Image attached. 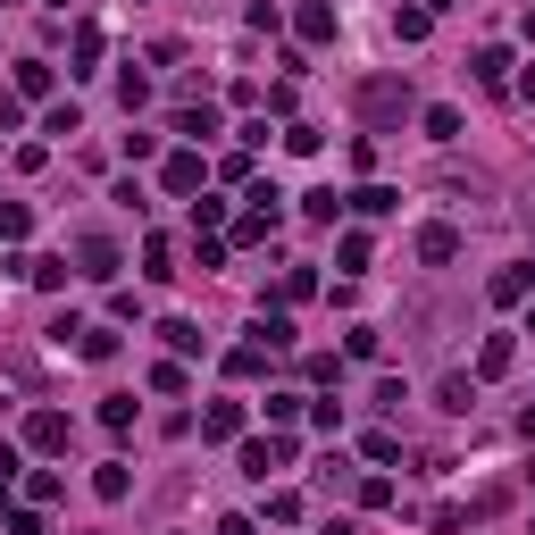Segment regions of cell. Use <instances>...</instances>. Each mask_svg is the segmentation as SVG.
<instances>
[{"instance_id": "1", "label": "cell", "mask_w": 535, "mask_h": 535, "mask_svg": "<svg viewBox=\"0 0 535 535\" xmlns=\"http://www.w3.org/2000/svg\"><path fill=\"white\" fill-rule=\"evenodd\" d=\"M360 118H368V126H402V118H410V84H393V76L360 84Z\"/></svg>"}, {"instance_id": "2", "label": "cell", "mask_w": 535, "mask_h": 535, "mask_svg": "<svg viewBox=\"0 0 535 535\" xmlns=\"http://www.w3.org/2000/svg\"><path fill=\"white\" fill-rule=\"evenodd\" d=\"M201 176H209V168H201V151H168V168H159V184H168L176 201H193V193H201Z\"/></svg>"}, {"instance_id": "3", "label": "cell", "mask_w": 535, "mask_h": 535, "mask_svg": "<svg viewBox=\"0 0 535 535\" xmlns=\"http://www.w3.org/2000/svg\"><path fill=\"white\" fill-rule=\"evenodd\" d=\"M243 435V402H209L201 410V444H235Z\"/></svg>"}, {"instance_id": "4", "label": "cell", "mask_w": 535, "mask_h": 535, "mask_svg": "<svg viewBox=\"0 0 535 535\" xmlns=\"http://www.w3.org/2000/svg\"><path fill=\"white\" fill-rule=\"evenodd\" d=\"M285 460H293L285 435H268V444H243V477H260V485H268V469H285Z\"/></svg>"}, {"instance_id": "5", "label": "cell", "mask_w": 535, "mask_h": 535, "mask_svg": "<svg viewBox=\"0 0 535 535\" xmlns=\"http://www.w3.org/2000/svg\"><path fill=\"white\" fill-rule=\"evenodd\" d=\"M26 444L34 452H67V410H34L26 418Z\"/></svg>"}, {"instance_id": "6", "label": "cell", "mask_w": 535, "mask_h": 535, "mask_svg": "<svg viewBox=\"0 0 535 535\" xmlns=\"http://www.w3.org/2000/svg\"><path fill=\"white\" fill-rule=\"evenodd\" d=\"M17 92H26V101H51V92H59V67H51V59H17Z\"/></svg>"}, {"instance_id": "7", "label": "cell", "mask_w": 535, "mask_h": 535, "mask_svg": "<svg viewBox=\"0 0 535 535\" xmlns=\"http://www.w3.org/2000/svg\"><path fill=\"white\" fill-rule=\"evenodd\" d=\"M343 209H360V218H393L402 193H393V184H360V193H343Z\"/></svg>"}, {"instance_id": "8", "label": "cell", "mask_w": 535, "mask_h": 535, "mask_svg": "<svg viewBox=\"0 0 535 535\" xmlns=\"http://www.w3.org/2000/svg\"><path fill=\"white\" fill-rule=\"evenodd\" d=\"M485 293H494L502 310H510V301H527V293H535V260H519V268H502V276H494V285H485Z\"/></svg>"}, {"instance_id": "9", "label": "cell", "mask_w": 535, "mask_h": 535, "mask_svg": "<svg viewBox=\"0 0 535 535\" xmlns=\"http://www.w3.org/2000/svg\"><path fill=\"white\" fill-rule=\"evenodd\" d=\"M418 260H427V268L460 260V235H452V226H418Z\"/></svg>"}, {"instance_id": "10", "label": "cell", "mask_w": 535, "mask_h": 535, "mask_svg": "<svg viewBox=\"0 0 535 535\" xmlns=\"http://www.w3.org/2000/svg\"><path fill=\"white\" fill-rule=\"evenodd\" d=\"M251 343H260V352H293V318H285V310H260Z\"/></svg>"}, {"instance_id": "11", "label": "cell", "mask_w": 535, "mask_h": 535, "mask_svg": "<svg viewBox=\"0 0 535 535\" xmlns=\"http://www.w3.org/2000/svg\"><path fill=\"white\" fill-rule=\"evenodd\" d=\"M293 26H301V42H335V9H327V0H301Z\"/></svg>"}, {"instance_id": "12", "label": "cell", "mask_w": 535, "mask_h": 535, "mask_svg": "<svg viewBox=\"0 0 535 535\" xmlns=\"http://www.w3.org/2000/svg\"><path fill=\"white\" fill-rule=\"evenodd\" d=\"M318 293V268H285L276 276V310H293V301H310Z\"/></svg>"}, {"instance_id": "13", "label": "cell", "mask_w": 535, "mask_h": 535, "mask_svg": "<svg viewBox=\"0 0 535 535\" xmlns=\"http://www.w3.org/2000/svg\"><path fill=\"white\" fill-rule=\"evenodd\" d=\"M510 360H519V343H510V335H485V352H477V377H510Z\"/></svg>"}, {"instance_id": "14", "label": "cell", "mask_w": 535, "mask_h": 535, "mask_svg": "<svg viewBox=\"0 0 535 535\" xmlns=\"http://www.w3.org/2000/svg\"><path fill=\"white\" fill-rule=\"evenodd\" d=\"M84 276H101V285L118 276V243L109 235H84Z\"/></svg>"}, {"instance_id": "15", "label": "cell", "mask_w": 535, "mask_h": 535, "mask_svg": "<svg viewBox=\"0 0 535 535\" xmlns=\"http://www.w3.org/2000/svg\"><path fill=\"white\" fill-rule=\"evenodd\" d=\"M176 134H193V143H209V134H218V109H209V101H201V109L184 101V109H176Z\"/></svg>"}, {"instance_id": "16", "label": "cell", "mask_w": 535, "mask_h": 535, "mask_svg": "<svg viewBox=\"0 0 535 535\" xmlns=\"http://www.w3.org/2000/svg\"><path fill=\"white\" fill-rule=\"evenodd\" d=\"M126 485H134V477H126V460H101V477H92V494H101V502H126Z\"/></svg>"}, {"instance_id": "17", "label": "cell", "mask_w": 535, "mask_h": 535, "mask_svg": "<svg viewBox=\"0 0 535 535\" xmlns=\"http://www.w3.org/2000/svg\"><path fill=\"white\" fill-rule=\"evenodd\" d=\"M67 51H76V67H67V76H92V59H101V26H76V42H67Z\"/></svg>"}, {"instance_id": "18", "label": "cell", "mask_w": 535, "mask_h": 535, "mask_svg": "<svg viewBox=\"0 0 535 535\" xmlns=\"http://www.w3.org/2000/svg\"><path fill=\"white\" fill-rule=\"evenodd\" d=\"M301 209H310L318 226H335L343 218V193H335V184H318V193H301Z\"/></svg>"}, {"instance_id": "19", "label": "cell", "mask_w": 535, "mask_h": 535, "mask_svg": "<svg viewBox=\"0 0 535 535\" xmlns=\"http://www.w3.org/2000/svg\"><path fill=\"white\" fill-rule=\"evenodd\" d=\"M159 335H168V352H176V360H193V352H201V327H193V318H168Z\"/></svg>"}, {"instance_id": "20", "label": "cell", "mask_w": 535, "mask_h": 535, "mask_svg": "<svg viewBox=\"0 0 535 535\" xmlns=\"http://www.w3.org/2000/svg\"><path fill=\"white\" fill-rule=\"evenodd\" d=\"M26 226H34L26 201H0V243H26Z\"/></svg>"}, {"instance_id": "21", "label": "cell", "mask_w": 535, "mask_h": 535, "mask_svg": "<svg viewBox=\"0 0 535 535\" xmlns=\"http://www.w3.org/2000/svg\"><path fill=\"white\" fill-rule=\"evenodd\" d=\"M143 276H176V243H168V235L143 243Z\"/></svg>"}, {"instance_id": "22", "label": "cell", "mask_w": 535, "mask_h": 535, "mask_svg": "<svg viewBox=\"0 0 535 535\" xmlns=\"http://www.w3.org/2000/svg\"><path fill=\"white\" fill-rule=\"evenodd\" d=\"M260 368H268L260 343H235V352H226V377H260Z\"/></svg>"}, {"instance_id": "23", "label": "cell", "mask_w": 535, "mask_h": 535, "mask_svg": "<svg viewBox=\"0 0 535 535\" xmlns=\"http://www.w3.org/2000/svg\"><path fill=\"white\" fill-rule=\"evenodd\" d=\"M427 26H435L427 9H393V42H427Z\"/></svg>"}, {"instance_id": "24", "label": "cell", "mask_w": 535, "mask_h": 535, "mask_svg": "<svg viewBox=\"0 0 535 535\" xmlns=\"http://www.w3.org/2000/svg\"><path fill=\"white\" fill-rule=\"evenodd\" d=\"M427 134H435V143H460V109L435 101V109H427Z\"/></svg>"}, {"instance_id": "25", "label": "cell", "mask_w": 535, "mask_h": 535, "mask_svg": "<svg viewBox=\"0 0 535 535\" xmlns=\"http://www.w3.org/2000/svg\"><path fill=\"white\" fill-rule=\"evenodd\" d=\"M101 427H109V435L134 427V393H109V402H101Z\"/></svg>"}, {"instance_id": "26", "label": "cell", "mask_w": 535, "mask_h": 535, "mask_svg": "<svg viewBox=\"0 0 535 535\" xmlns=\"http://www.w3.org/2000/svg\"><path fill=\"white\" fill-rule=\"evenodd\" d=\"M42 134H84V109H76V101H51V118H42Z\"/></svg>"}, {"instance_id": "27", "label": "cell", "mask_w": 535, "mask_h": 535, "mask_svg": "<svg viewBox=\"0 0 535 535\" xmlns=\"http://www.w3.org/2000/svg\"><path fill=\"white\" fill-rule=\"evenodd\" d=\"M477 76H485V84L510 76V51H502V42H485V51H477Z\"/></svg>"}, {"instance_id": "28", "label": "cell", "mask_w": 535, "mask_h": 535, "mask_svg": "<svg viewBox=\"0 0 535 535\" xmlns=\"http://www.w3.org/2000/svg\"><path fill=\"white\" fill-rule=\"evenodd\" d=\"M76 352H84V360H109V352H118V335H109V327H84Z\"/></svg>"}, {"instance_id": "29", "label": "cell", "mask_w": 535, "mask_h": 535, "mask_svg": "<svg viewBox=\"0 0 535 535\" xmlns=\"http://www.w3.org/2000/svg\"><path fill=\"white\" fill-rule=\"evenodd\" d=\"M26 276H34L42 293H59V285H67V260H26Z\"/></svg>"}, {"instance_id": "30", "label": "cell", "mask_w": 535, "mask_h": 535, "mask_svg": "<svg viewBox=\"0 0 535 535\" xmlns=\"http://www.w3.org/2000/svg\"><path fill=\"white\" fill-rule=\"evenodd\" d=\"M444 410H477V377H444Z\"/></svg>"}, {"instance_id": "31", "label": "cell", "mask_w": 535, "mask_h": 535, "mask_svg": "<svg viewBox=\"0 0 535 535\" xmlns=\"http://www.w3.org/2000/svg\"><path fill=\"white\" fill-rule=\"evenodd\" d=\"M201 226H226V201H218V193H201V201H193V235H201Z\"/></svg>"}, {"instance_id": "32", "label": "cell", "mask_w": 535, "mask_h": 535, "mask_svg": "<svg viewBox=\"0 0 535 535\" xmlns=\"http://www.w3.org/2000/svg\"><path fill=\"white\" fill-rule=\"evenodd\" d=\"M184 385H193V377H184L176 360H159V368H151V393H184Z\"/></svg>"}, {"instance_id": "33", "label": "cell", "mask_w": 535, "mask_h": 535, "mask_svg": "<svg viewBox=\"0 0 535 535\" xmlns=\"http://www.w3.org/2000/svg\"><path fill=\"white\" fill-rule=\"evenodd\" d=\"M9 535H42V519L34 510H9Z\"/></svg>"}, {"instance_id": "34", "label": "cell", "mask_w": 535, "mask_h": 535, "mask_svg": "<svg viewBox=\"0 0 535 535\" xmlns=\"http://www.w3.org/2000/svg\"><path fill=\"white\" fill-rule=\"evenodd\" d=\"M17 477V444H0V485H9Z\"/></svg>"}, {"instance_id": "35", "label": "cell", "mask_w": 535, "mask_h": 535, "mask_svg": "<svg viewBox=\"0 0 535 535\" xmlns=\"http://www.w3.org/2000/svg\"><path fill=\"white\" fill-rule=\"evenodd\" d=\"M218 535H260V527H251V519H218Z\"/></svg>"}, {"instance_id": "36", "label": "cell", "mask_w": 535, "mask_h": 535, "mask_svg": "<svg viewBox=\"0 0 535 535\" xmlns=\"http://www.w3.org/2000/svg\"><path fill=\"white\" fill-rule=\"evenodd\" d=\"M519 101H535V67H527V76H519Z\"/></svg>"}, {"instance_id": "37", "label": "cell", "mask_w": 535, "mask_h": 535, "mask_svg": "<svg viewBox=\"0 0 535 535\" xmlns=\"http://www.w3.org/2000/svg\"><path fill=\"white\" fill-rule=\"evenodd\" d=\"M519 34H527V42H535V9H527V17H519Z\"/></svg>"}, {"instance_id": "38", "label": "cell", "mask_w": 535, "mask_h": 535, "mask_svg": "<svg viewBox=\"0 0 535 535\" xmlns=\"http://www.w3.org/2000/svg\"><path fill=\"white\" fill-rule=\"evenodd\" d=\"M327 535H360V527H352V519H335V527H327Z\"/></svg>"}, {"instance_id": "39", "label": "cell", "mask_w": 535, "mask_h": 535, "mask_svg": "<svg viewBox=\"0 0 535 535\" xmlns=\"http://www.w3.org/2000/svg\"><path fill=\"white\" fill-rule=\"evenodd\" d=\"M435 9H460V0H427V17H435Z\"/></svg>"}, {"instance_id": "40", "label": "cell", "mask_w": 535, "mask_h": 535, "mask_svg": "<svg viewBox=\"0 0 535 535\" xmlns=\"http://www.w3.org/2000/svg\"><path fill=\"white\" fill-rule=\"evenodd\" d=\"M527 335H535V310H527Z\"/></svg>"}, {"instance_id": "41", "label": "cell", "mask_w": 535, "mask_h": 535, "mask_svg": "<svg viewBox=\"0 0 535 535\" xmlns=\"http://www.w3.org/2000/svg\"><path fill=\"white\" fill-rule=\"evenodd\" d=\"M51 9H67V0H51Z\"/></svg>"}, {"instance_id": "42", "label": "cell", "mask_w": 535, "mask_h": 535, "mask_svg": "<svg viewBox=\"0 0 535 535\" xmlns=\"http://www.w3.org/2000/svg\"><path fill=\"white\" fill-rule=\"evenodd\" d=\"M0 9H9V0H0Z\"/></svg>"}]
</instances>
